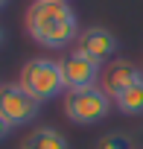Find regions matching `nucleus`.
Masks as SVG:
<instances>
[{
    "label": "nucleus",
    "mask_w": 143,
    "mask_h": 149,
    "mask_svg": "<svg viewBox=\"0 0 143 149\" xmlns=\"http://www.w3.org/2000/svg\"><path fill=\"white\" fill-rule=\"evenodd\" d=\"M96 149H134V140L126 132H108V134L99 137Z\"/></svg>",
    "instance_id": "nucleus-10"
},
{
    "label": "nucleus",
    "mask_w": 143,
    "mask_h": 149,
    "mask_svg": "<svg viewBox=\"0 0 143 149\" xmlns=\"http://www.w3.org/2000/svg\"><path fill=\"white\" fill-rule=\"evenodd\" d=\"M21 88L35 97L38 102H50L58 94H67L64 88V76H61V67L53 58H29L21 67Z\"/></svg>",
    "instance_id": "nucleus-2"
},
{
    "label": "nucleus",
    "mask_w": 143,
    "mask_h": 149,
    "mask_svg": "<svg viewBox=\"0 0 143 149\" xmlns=\"http://www.w3.org/2000/svg\"><path fill=\"white\" fill-rule=\"evenodd\" d=\"M26 32L35 44L50 50H64L79 38V18L67 0H35L26 9Z\"/></svg>",
    "instance_id": "nucleus-1"
},
{
    "label": "nucleus",
    "mask_w": 143,
    "mask_h": 149,
    "mask_svg": "<svg viewBox=\"0 0 143 149\" xmlns=\"http://www.w3.org/2000/svg\"><path fill=\"white\" fill-rule=\"evenodd\" d=\"M3 6H6V0H0V9H3Z\"/></svg>",
    "instance_id": "nucleus-12"
},
{
    "label": "nucleus",
    "mask_w": 143,
    "mask_h": 149,
    "mask_svg": "<svg viewBox=\"0 0 143 149\" xmlns=\"http://www.w3.org/2000/svg\"><path fill=\"white\" fill-rule=\"evenodd\" d=\"M41 111V102L35 97H29L21 82H6L0 85V117H3L12 129L15 126H26L38 117Z\"/></svg>",
    "instance_id": "nucleus-4"
},
{
    "label": "nucleus",
    "mask_w": 143,
    "mask_h": 149,
    "mask_svg": "<svg viewBox=\"0 0 143 149\" xmlns=\"http://www.w3.org/2000/svg\"><path fill=\"white\" fill-rule=\"evenodd\" d=\"M140 137H143V126H140Z\"/></svg>",
    "instance_id": "nucleus-14"
},
{
    "label": "nucleus",
    "mask_w": 143,
    "mask_h": 149,
    "mask_svg": "<svg viewBox=\"0 0 143 149\" xmlns=\"http://www.w3.org/2000/svg\"><path fill=\"white\" fill-rule=\"evenodd\" d=\"M114 105L120 114H128V117H140L143 114V79L134 82L131 88H126L120 97H114Z\"/></svg>",
    "instance_id": "nucleus-9"
},
{
    "label": "nucleus",
    "mask_w": 143,
    "mask_h": 149,
    "mask_svg": "<svg viewBox=\"0 0 143 149\" xmlns=\"http://www.w3.org/2000/svg\"><path fill=\"white\" fill-rule=\"evenodd\" d=\"M117 38L105 29V26H88V29H82L79 32V38H76V50H82L85 56H91L94 61H108V58H114V53H117Z\"/></svg>",
    "instance_id": "nucleus-7"
},
{
    "label": "nucleus",
    "mask_w": 143,
    "mask_h": 149,
    "mask_svg": "<svg viewBox=\"0 0 143 149\" xmlns=\"http://www.w3.org/2000/svg\"><path fill=\"white\" fill-rule=\"evenodd\" d=\"M140 79H143V70H140L134 61H128V58H114V61L102 70V79H99L102 85H99V88L114 100V97H120L126 88H131V85L140 82Z\"/></svg>",
    "instance_id": "nucleus-6"
},
{
    "label": "nucleus",
    "mask_w": 143,
    "mask_h": 149,
    "mask_svg": "<svg viewBox=\"0 0 143 149\" xmlns=\"http://www.w3.org/2000/svg\"><path fill=\"white\" fill-rule=\"evenodd\" d=\"M9 134H12V126H9V123H6L3 117H0V140H6Z\"/></svg>",
    "instance_id": "nucleus-11"
},
{
    "label": "nucleus",
    "mask_w": 143,
    "mask_h": 149,
    "mask_svg": "<svg viewBox=\"0 0 143 149\" xmlns=\"http://www.w3.org/2000/svg\"><path fill=\"white\" fill-rule=\"evenodd\" d=\"M111 102L114 100L96 85L94 88H79V91H67L64 94V114L76 126H94V123L108 117Z\"/></svg>",
    "instance_id": "nucleus-3"
},
{
    "label": "nucleus",
    "mask_w": 143,
    "mask_h": 149,
    "mask_svg": "<svg viewBox=\"0 0 143 149\" xmlns=\"http://www.w3.org/2000/svg\"><path fill=\"white\" fill-rule=\"evenodd\" d=\"M0 44H3V29H0Z\"/></svg>",
    "instance_id": "nucleus-13"
},
{
    "label": "nucleus",
    "mask_w": 143,
    "mask_h": 149,
    "mask_svg": "<svg viewBox=\"0 0 143 149\" xmlns=\"http://www.w3.org/2000/svg\"><path fill=\"white\" fill-rule=\"evenodd\" d=\"M61 67V76L67 91H79V88H94L96 79H102V64L94 61L91 56H85L82 50H73L70 56H64L58 61Z\"/></svg>",
    "instance_id": "nucleus-5"
},
{
    "label": "nucleus",
    "mask_w": 143,
    "mask_h": 149,
    "mask_svg": "<svg viewBox=\"0 0 143 149\" xmlns=\"http://www.w3.org/2000/svg\"><path fill=\"white\" fill-rule=\"evenodd\" d=\"M21 149H70V146H67V137H64L58 129L41 126V129H32V132L24 137Z\"/></svg>",
    "instance_id": "nucleus-8"
}]
</instances>
